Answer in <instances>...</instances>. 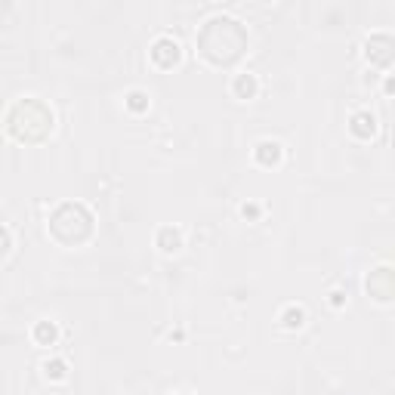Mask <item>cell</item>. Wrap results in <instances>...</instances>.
<instances>
[{"label": "cell", "instance_id": "1", "mask_svg": "<svg viewBox=\"0 0 395 395\" xmlns=\"http://www.w3.org/2000/svg\"><path fill=\"white\" fill-rule=\"evenodd\" d=\"M247 47V31L241 28L238 19L232 16H213L204 22V28L198 34V50L204 53L217 65H228L244 53Z\"/></svg>", "mask_w": 395, "mask_h": 395}, {"label": "cell", "instance_id": "2", "mask_svg": "<svg viewBox=\"0 0 395 395\" xmlns=\"http://www.w3.org/2000/svg\"><path fill=\"white\" fill-rule=\"evenodd\" d=\"M6 124H10V133L16 136V140L40 142L53 130V112L44 106V102H37V99H22V102L12 106Z\"/></svg>", "mask_w": 395, "mask_h": 395}, {"label": "cell", "instance_id": "3", "mask_svg": "<svg viewBox=\"0 0 395 395\" xmlns=\"http://www.w3.org/2000/svg\"><path fill=\"white\" fill-rule=\"evenodd\" d=\"M50 228L59 241L65 244H81L90 232H93V219H90L87 207L81 204H62L50 219Z\"/></svg>", "mask_w": 395, "mask_h": 395}, {"label": "cell", "instance_id": "4", "mask_svg": "<svg viewBox=\"0 0 395 395\" xmlns=\"http://www.w3.org/2000/svg\"><path fill=\"white\" fill-rule=\"evenodd\" d=\"M367 56L373 62H389L392 59V37L389 34H373L367 40Z\"/></svg>", "mask_w": 395, "mask_h": 395}, {"label": "cell", "instance_id": "5", "mask_svg": "<svg viewBox=\"0 0 395 395\" xmlns=\"http://www.w3.org/2000/svg\"><path fill=\"white\" fill-rule=\"evenodd\" d=\"M151 56H155V62H161V65H173L179 59V44L173 37H161L155 44V50H151Z\"/></svg>", "mask_w": 395, "mask_h": 395}, {"label": "cell", "instance_id": "6", "mask_svg": "<svg viewBox=\"0 0 395 395\" xmlns=\"http://www.w3.org/2000/svg\"><path fill=\"white\" fill-rule=\"evenodd\" d=\"M278 155H281V151H278V142H262L260 145V151H256V158H260V161H278Z\"/></svg>", "mask_w": 395, "mask_h": 395}, {"label": "cell", "instance_id": "7", "mask_svg": "<svg viewBox=\"0 0 395 395\" xmlns=\"http://www.w3.org/2000/svg\"><path fill=\"white\" fill-rule=\"evenodd\" d=\"M235 90H238V93H247V96H251L253 90H256V81L251 78V74H241V78L235 81Z\"/></svg>", "mask_w": 395, "mask_h": 395}, {"label": "cell", "instance_id": "8", "mask_svg": "<svg viewBox=\"0 0 395 395\" xmlns=\"http://www.w3.org/2000/svg\"><path fill=\"white\" fill-rule=\"evenodd\" d=\"M37 339H44V343H53V339H56V328H53V324H37Z\"/></svg>", "mask_w": 395, "mask_h": 395}, {"label": "cell", "instance_id": "9", "mask_svg": "<svg viewBox=\"0 0 395 395\" xmlns=\"http://www.w3.org/2000/svg\"><path fill=\"white\" fill-rule=\"evenodd\" d=\"M287 318H290V321H284L287 328H300V324H303V309H290Z\"/></svg>", "mask_w": 395, "mask_h": 395}, {"label": "cell", "instance_id": "10", "mask_svg": "<svg viewBox=\"0 0 395 395\" xmlns=\"http://www.w3.org/2000/svg\"><path fill=\"white\" fill-rule=\"evenodd\" d=\"M10 251V235H6V228H0V256Z\"/></svg>", "mask_w": 395, "mask_h": 395}]
</instances>
